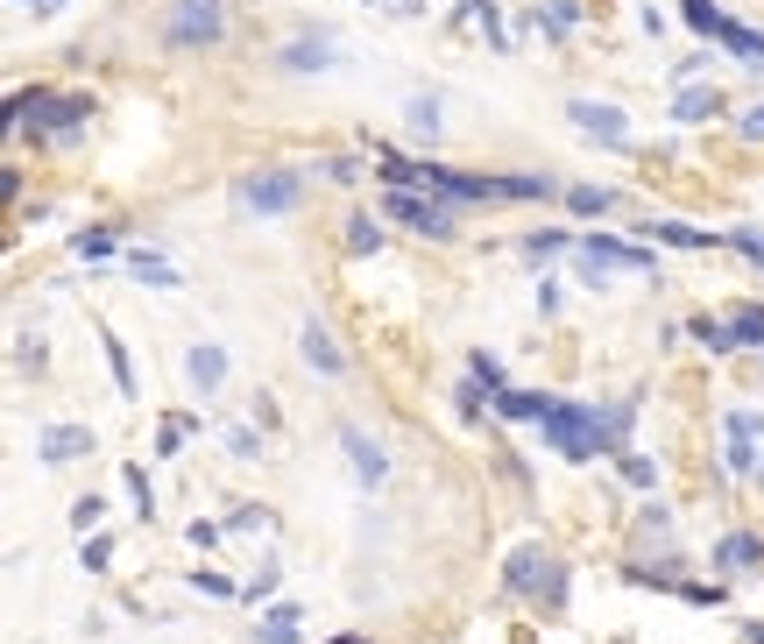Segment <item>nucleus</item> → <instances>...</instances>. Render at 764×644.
<instances>
[{"mask_svg": "<svg viewBox=\"0 0 764 644\" xmlns=\"http://www.w3.org/2000/svg\"><path fill=\"white\" fill-rule=\"evenodd\" d=\"M93 93H57V85H22L8 93V134H36L43 149H79L93 128Z\"/></svg>", "mask_w": 764, "mask_h": 644, "instance_id": "obj_1", "label": "nucleus"}, {"mask_svg": "<svg viewBox=\"0 0 764 644\" xmlns=\"http://www.w3.org/2000/svg\"><path fill=\"white\" fill-rule=\"evenodd\" d=\"M538 440H545V454L574 460V468L616 454V440H609V425H602V403H580V397H560V403H552V411L538 418Z\"/></svg>", "mask_w": 764, "mask_h": 644, "instance_id": "obj_2", "label": "nucleus"}, {"mask_svg": "<svg viewBox=\"0 0 764 644\" xmlns=\"http://www.w3.org/2000/svg\"><path fill=\"white\" fill-rule=\"evenodd\" d=\"M574 269H580V283H588V291H602L609 277H658V242H623V234H580L574 242Z\"/></svg>", "mask_w": 764, "mask_h": 644, "instance_id": "obj_3", "label": "nucleus"}, {"mask_svg": "<svg viewBox=\"0 0 764 644\" xmlns=\"http://www.w3.org/2000/svg\"><path fill=\"white\" fill-rule=\"evenodd\" d=\"M297 206H305V171H291V163H255L234 177V213L248 220H283Z\"/></svg>", "mask_w": 764, "mask_h": 644, "instance_id": "obj_4", "label": "nucleus"}, {"mask_svg": "<svg viewBox=\"0 0 764 644\" xmlns=\"http://www.w3.org/2000/svg\"><path fill=\"white\" fill-rule=\"evenodd\" d=\"M383 220L425 234V242H454L460 234V206L439 199V191H383Z\"/></svg>", "mask_w": 764, "mask_h": 644, "instance_id": "obj_5", "label": "nucleus"}, {"mask_svg": "<svg viewBox=\"0 0 764 644\" xmlns=\"http://www.w3.org/2000/svg\"><path fill=\"white\" fill-rule=\"evenodd\" d=\"M227 36V0H171L163 8V50H213Z\"/></svg>", "mask_w": 764, "mask_h": 644, "instance_id": "obj_6", "label": "nucleus"}, {"mask_svg": "<svg viewBox=\"0 0 764 644\" xmlns=\"http://www.w3.org/2000/svg\"><path fill=\"white\" fill-rule=\"evenodd\" d=\"M269 65L283 71V79H312V71H333L340 65V36L333 28H305V36H291Z\"/></svg>", "mask_w": 764, "mask_h": 644, "instance_id": "obj_7", "label": "nucleus"}, {"mask_svg": "<svg viewBox=\"0 0 764 644\" xmlns=\"http://www.w3.org/2000/svg\"><path fill=\"white\" fill-rule=\"evenodd\" d=\"M566 121H574L588 142H609V149H631V114L616 99H566Z\"/></svg>", "mask_w": 764, "mask_h": 644, "instance_id": "obj_8", "label": "nucleus"}, {"mask_svg": "<svg viewBox=\"0 0 764 644\" xmlns=\"http://www.w3.org/2000/svg\"><path fill=\"white\" fill-rule=\"evenodd\" d=\"M340 446H348V468H354V482H362V489H383L389 482V454H383L376 432H362L348 418V425H340Z\"/></svg>", "mask_w": 764, "mask_h": 644, "instance_id": "obj_9", "label": "nucleus"}, {"mask_svg": "<svg viewBox=\"0 0 764 644\" xmlns=\"http://www.w3.org/2000/svg\"><path fill=\"white\" fill-rule=\"evenodd\" d=\"M708 566H715L722 581L757 574V566H764V538H757V531H722V538L708 546Z\"/></svg>", "mask_w": 764, "mask_h": 644, "instance_id": "obj_10", "label": "nucleus"}, {"mask_svg": "<svg viewBox=\"0 0 764 644\" xmlns=\"http://www.w3.org/2000/svg\"><path fill=\"white\" fill-rule=\"evenodd\" d=\"M637 234L644 242H658V248H686V256H708V248H722V227H686V220H637Z\"/></svg>", "mask_w": 764, "mask_h": 644, "instance_id": "obj_11", "label": "nucleus"}, {"mask_svg": "<svg viewBox=\"0 0 764 644\" xmlns=\"http://www.w3.org/2000/svg\"><path fill=\"white\" fill-rule=\"evenodd\" d=\"M297 354H305V368H319L326 383L348 376V354H340V340H333V326H326V319H305V326H297Z\"/></svg>", "mask_w": 764, "mask_h": 644, "instance_id": "obj_12", "label": "nucleus"}, {"mask_svg": "<svg viewBox=\"0 0 764 644\" xmlns=\"http://www.w3.org/2000/svg\"><path fill=\"white\" fill-rule=\"evenodd\" d=\"M552 403H560L552 389H524V383H503L496 397H489V411H496L503 425H538V418H545Z\"/></svg>", "mask_w": 764, "mask_h": 644, "instance_id": "obj_13", "label": "nucleus"}, {"mask_svg": "<svg viewBox=\"0 0 764 644\" xmlns=\"http://www.w3.org/2000/svg\"><path fill=\"white\" fill-rule=\"evenodd\" d=\"M36 454L50 460V468H64V460L99 454V440H93V425H36Z\"/></svg>", "mask_w": 764, "mask_h": 644, "instance_id": "obj_14", "label": "nucleus"}, {"mask_svg": "<svg viewBox=\"0 0 764 644\" xmlns=\"http://www.w3.org/2000/svg\"><path fill=\"white\" fill-rule=\"evenodd\" d=\"M545 574H552V552H545V546H517V552H509V566H503V588H509V595H531V602H538Z\"/></svg>", "mask_w": 764, "mask_h": 644, "instance_id": "obj_15", "label": "nucleus"}, {"mask_svg": "<svg viewBox=\"0 0 764 644\" xmlns=\"http://www.w3.org/2000/svg\"><path fill=\"white\" fill-rule=\"evenodd\" d=\"M185 383L199 389V397H213V389L227 383V348H220V340H191L185 348Z\"/></svg>", "mask_w": 764, "mask_h": 644, "instance_id": "obj_16", "label": "nucleus"}, {"mask_svg": "<svg viewBox=\"0 0 764 644\" xmlns=\"http://www.w3.org/2000/svg\"><path fill=\"white\" fill-rule=\"evenodd\" d=\"M715 114H729L722 85H680V93H672V121L680 128H708Z\"/></svg>", "mask_w": 764, "mask_h": 644, "instance_id": "obj_17", "label": "nucleus"}, {"mask_svg": "<svg viewBox=\"0 0 764 644\" xmlns=\"http://www.w3.org/2000/svg\"><path fill=\"white\" fill-rule=\"evenodd\" d=\"M454 22L460 28H482V36H489V50H517V36H509V28H503V14H496V0H460V8H454Z\"/></svg>", "mask_w": 764, "mask_h": 644, "instance_id": "obj_18", "label": "nucleus"}, {"mask_svg": "<svg viewBox=\"0 0 764 644\" xmlns=\"http://www.w3.org/2000/svg\"><path fill=\"white\" fill-rule=\"evenodd\" d=\"M248 637H255V644H305V609H297V602L262 609V623H255Z\"/></svg>", "mask_w": 764, "mask_h": 644, "instance_id": "obj_19", "label": "nucleus"}, {"mask_svg": "<svg viewBox=\"0 0 764 644\" xmlns=\"http://www.w3.org/2000/svg\"><path fill=\"white\" fill-rule=\"evenodd\" d=\"M580 22H588V0H545V8L531 14V28H538L545 43H566Z\"/></svg>", "mask_w": 764, "mask_h": 644, "instance_id": "obj_20", "label": "nucleus"}, {"mask_svg": "<svg viewBox=\"0 0 764 644\" xmlns=\"http://www.w3.org/2000/svg\"><path fill=\"white\" fill-rule=\"evenodd\" d=\"M503 199L509 206H545V199H560V177L552 171H503Z\"/></svg>", "mask_w": 764, "mask_h": 644, "instance_id": "obj_21", "label": "nucleus"}, {"mask_svg": "<svg viewBox=\"0 0 764 644\" xmlns=\"http://www.w3.org/2000/svg\"><path fill=\"white\" fill-rule=\"evenodd\" d=\"M128 269H134V283H149V291H185V277L171 269V256H163V248H134Z\"/></svg>", "mask_w": 764, "mask_h": 644, "instance_id": "obj_22", "label": "nucleus"}, {"mask_svg": "<svg viewBox=\"0 0 764 644\" xmlns=\"http://www.w3.org/2000/svg\"><path fill=\"white\" fill-rule=\"evenodd\" d=\"M560 199H566V213H574V220H609V213H616V191H609V185H566L560 191Z\"/></svg>", "mask_w": 764, "mask_h": 644, "instance_id": "obj_23", "label": "nucleus"}, {"mask_svg": "<svg viewBox=\"0 0 764 644\" xmlns=\"http://www.w3.org/2000/svg\"><path fill=\"white\" fill-rule=\"evenodd\" d=\"M715 43H722V50H729V57H737V65H743V71H764V28H743V22H722V36H715Z\"/></svg>", "mask_w": 764, "mask_h": 644, "instance_id": "obj_24", "label": "nucleus"}, {"mask_svg": "<svg viewBox=\"0 0 764 644\" xmlns=\"http://www.w3.org/2000/svg\"><path fill=\"white\" fill-rule=\"evenodd\" d=\"M403 128H411L418 142H439V128H446L439 93H411V99H403Z\"/></svg>", "mask_w": 764, "mask_h": 644, "instance_id": "obj_25", "label": "nucleus"}, {"mask_svg": "<svg viewBox=\"0 0 764 644\" xmlns=\"http://www.w3.org/2000/svg\"><path fill=\"white\" fill-rule=\"evenodd\" d=\"M686 333H694L708 354H737V348H743V340H737V326H729V319H715V312H694V319H686Z\"/></svg>", "mask_w": 764, "mask_h": 644, "instance_id": "obj_26", "label": "nucleus"}, {"mask_svg": "<svg viewBox=\"0 0 764 644\" xmlns=\"http://www.w3.org/2000/svg\"><path fill=\"white\" fill-rule=\"evenodd\" d=\"M312 171H319L326 185H362V177L376 171V156H348V149H333V156H319Z\"/></svg>", "mask_w": 764, "mask_h": 644, "instance_id": "obj_27", "label": "nucleus"}, {"mask_svg": "<svg viewBox=\"0 0 764 644\" xmlns=\"http://www.w3.org/2000/svg\"><path fill=\"white\" fill-rule=\"evenodd\" d=\"M340 248H348L354 262L376 256V248H383V220H376V213H348V234H340Z\"/></svg>", "mask_w": 764, "mask_h": 644, "instance_id": "obj_28", "label": "nucleus"}, {"mask_svg": "<svg viewBox=\"0 0 764 644\" xmlns=\"http://www.w3.org/2000/svg\"><path fill=\"white\" fill-rule=\"evenodd\" d=\"M114 248H121V234H114V227H79V234H71V256H79V262H107Z\"/></svg>", "mask_w": 764, "mask_h": 644, "instance_id": "obj_29", "label": "nucleus"}, {"mask_svg": "<svg viewBox=\"0 0 764 644\" xmlns=\"http://www.w3.org/2000/svg\"><path fill=\"white\" fill-rule=\"evenodd\" d=\"M680 14H686V28H694L701 43H715V36H722V22H729V14L708 8V0H680Z\"/></svg>", "mask_w": 764, "mask_h": 644, "instance_id": "obj_30", "label": "nucleus"}, {"mask_svg": "<svg viewBox=\"0 0 764 644\" xmlns=\"http://www.w3.org/2000/svg\"><path fill=\"white\" fill-rule=\"evenodd\" d=\"M524 256H531V262H545V256H566V248H574V234H566V227H538V234H524Z\"/></svg>", "mask_w": 764, "mask_h": 644, "instance_id": "obj_31", "label": "nucleus"}, {"mask_svg": "<svg viewBox=\"0 0 764 644\" xmlns=\"http://www.w3.org/2000/svg\"><path fill=\"white\" fill-rule=\"evenodd\" d=\"M185 588H191V595H220V602H234V595H242V581L213 574V566H191V574H185Z\"/></svg>", "mask_w": 764, "mask_h": 644, "instance_id": "obj_32", "label": "nucleus"}, {"mask_svg": "<svg viewBox=\"0 0 764 644\" xmlns=\"http://www.w3.org/2000/svg\"><path fill=\"white\" fill-rule=\"evenodd\" d=\"M468 376H474V383H482V389H489V397H496V389L509 383V376H503V354H489V348H474V354H468Z\"/></svg>", "mask_w": 764, "mask_h": 644, "instance_id": "obj_33", "label": "nucleus"}, {"mask_svg": "<svg viewBox=\"0 0 764 644\" xmlns=\"http://www.w3.org/2000/svg\"><path fill=\"white\" fill-rule=\"evenodd\" d=\"M609 460H616V475H623V482H631V489H651V482H658V468H651V460L637 454V446H623V454H609Z\"/></svg>", "mask_w": 764, "mask_h": 644, "instance_id": "obj_34", "label": "nucleus"}, {"mask_svg": "<svg viewBox=\"0 0 764 644\" xmlns=\"http://www.w3.org/2000/svg\"><path fill=\"white\" fill-rule=\"evenodd\" d=\"M729 326L743 348H764V305H729Z\"/></svg>", "mask_w": 764, "mask_h": 644, "instance_id": "obj_35", "label": "nucleus"}, {"mask_svg": "<svg viewBox=\"0 0 764 644\" xmlns=\"http://www.w3.org/2000/svg\"><path fill=\"white\" fill-rule=\"evenodd\" d=\"M121 482H128V496H134V517H156V489H149V475L142 468H134V460H128V468H121Z\"/></svg>", "mask_w": 764, "mask_h": 644, "instance_id": "obj_36", "label": "nucleus"}, {"mask_svg": "<svg viewBox=\"0 0 764 644\" xmlns=\"http://www.w3.org/2000/svg\"><path fill=\"white\" fill-rule=\"evenodd\" d=\"M99 517H107V496H99V489L71 503V531H79V538H93V531H99Z\"/></svg>", "mask_w": 764, "mask_h": 644, "instance_id": "obj_37", "label": "nucleus"}, {"mask_svg": "<svg viewBox=\"0 0 764 644\" xmlns=\"http://www.w3.org/2000/svg\"><path fill=\"white\" fill-rule=\"evenodd\" d=\"M277 581H283V566L262 560V566H255V574L242 581V602H269V595H277Z\"/></svg>", "mask_w": 764, "mask_h": 644, "instance_id": "obj_38", "label": "nucleus"}, {"mask_svg": "<svg viewBox=\"0 0 764 644\" xmlns=\"http://www.w3.org/2000/svg\"><path fill=\"white\" fill-rule=\"evenodd\" d=\"M107 560H114V531H93L79 546V566H85V574H107Z\"/></svg>", "mask_w": 764, "mask_h": 644, "instance_id": "obj_39", "label": "nucleus"}, {"mask_svg": "<svg viewBox=\"0 0 764 644\" xmlns=\"http://www.w3.org/2000/svg\"><path fill=\"white\" fill-rule=\"evenodd\" d=\"M722 248H737V256H751L764 269V227H722Z\"/></svg>", "mask_w": 764, "mask_h": 644, "instance_id": "obj_40", "label": "nucleus"}, {"mask_svg": "<svg viewBox=\"0 0 764 644\" xmlns=\"http://www.w3.org/2000/svg\"><path fill=\"white\" fill-rule=\"evenodd\" d=\"M722 468H729V475H757V468H764V460H757V440H737V432H729Z\"/></svg>", "mask_w": 764, "mask_h": 644, "instance_id": "obj_41", "label": "nucleus"}, {"mask_svg": "<svg viewBox=\"0 0 764 644\" xmlns=\"http://www.w3.org/2000/svg\"><path fill=\"white\" fill-rule=\"evenodd\" d=\"M107 368H114V389H121V397H134V362H128V348H121L114 333H107Z\"/></svg>", "mask_w": 764, "mask_h": 644, "instance_id": "obj_42", "label": "nucleus"}, {"mask_svg": "<svg viewBox=\"0 0 764 644\" xmlns=\"http://www.w3.org/2000/svg\"><path fill=\"white\" fill-rule=\"evenodd\" d=\"M227 454H234V460H262V454H269V446H262V440H255V432H248V425H227Z\"/></svg>", "mask_w": 764, "mask_h": 644, "instance_id": "obj_43", "label": "nucleus"}, {"mask_svg": "<svg viewBox=\"0 0 764 644\" xmlns=\"http://www.w3.org/2000/svg\"><path fill=\"white\" fill-rule=\"evenodd\" d=\"M722 432H737V440H764V411H722Z\"/></svg>", "mask_w": 764, "mask_h": 644, "instance_id": "obj_44", "label": "nucleus"}, {"mask_svg": "<svg viewBox=\"0 0 764 644\" xmlns=\"http://www.w3.org/2000/svg\"><path fill=\"white\" fill-rule=\"evenodd\" d=\"M227 531H269V511L262 503H242V511L227 517Z\"/></svg>", "mask_w": 764, "mask_h": 644, "instance_id": "obj_45", "label": "nucleus"}, {"mask_svg": "<svg viewBox=\"0 0 764 644\" xmlns=\"http://www.w3.org/2000/svg\"><path fill=\"white\" fill-rule=\"evenodd\" d=\"M737 142H764V99H757V107H743V114H737Z\"/></svg>", "mask_w": 764, "mask_h": 644, "instance_id": "obj_46", "label": "nucleus"}, {"mask_svg": "<svg viewBox=\"0 0 764 644\" xmlns=\"http://www.w3.org/2000/svg\"><path fill=\"white\" fill-rule=\"evenodd\" d=\"M701 71H708V50H694V57H680V65H672V85H694Z\"/></svg>", "mask_w": 764, "mask_h": 644, "instance_id": "obj_47", "label": "nucleus"}, {"mask_svg": "<svg viewBox=\"0 0 764 644\" xmlns=\"http://www.w3.org/2000/svg\"><path fill=\"white\" fill-rule=\"evenodd\" d=\"M637 517H644V531H672V511H666V503H658V496H651V503H644V511H637Z\"/></svg>", "mask_w": 764, "mask_h": 644, "instance_id": "obj_48", "label": "nucleus"}, {"mask_svg": "<svg viewBox=\"0 0 764 644\" xmlns=\"http://www.w3.org/2000/svg\"><path fill=\"white\" fill-rule=\"evenodd\" d=\"M220 531H227V524H205V517H199V524H185L191 546H220Z\"/></svg>", "mask_w": 764, "mask_h": 644, "instance_id": "obj_49", "label": "nucleus"}, {"mask_svg": "<svg viewBox=\"0 0 764 644\" xmlns=\"http://www.w3.org/2000/svg\"><path fill=\"white\" fill-rule=\"evenodd\" d=\"M538 312H545V319L560 312V277H538Z\"/></svg>", "mask_w": 764, "mask_h": 644, "instance_id": "obj_50", "label": "nucleus"}, {"mask_svg": "<svg viewBox=\"0 0 764 644\" xmlns=\"http://www.w3.org/2000/svg\"><path fill=\"white\" fill-rule=\"evenodd\" d=\"M28 14H36V22H50V14H64V0H36Z\"/></svg>", "mask_w": 764, "mask_h": 644, "instance_id": "obj_51", "label": "nucleus"}, {"mask_svg": "<svg viewBox=\"0 0 764 644\" xmlns=\"http://www.w3.org/2000/svg\"><path fill=\"white\" fill-rule=\"evenodd\" d=\"M326 644H376V637H362V631H340V637H326Z\"/></svg>", "mask_w": 764, "mask_h": 644, "instance_id": "obj_52", "label": "nucleus"}, {"mask_svg": "<svg viewBox=\"0 0 764 644\" xmlns=\"http://www.w3.org/2000/svg\"><path fill=\"white\" fill-rule=\"evenodd\" d=\"M389 14H425V0H397V8H389Z\"/></svg>", "mask_w": 764, "mask_h": 644, "instance_id": "obj_53", "label": "nucleus"}, {"mask_svg": "<svg viewBox=\"0 0 764 644\" xmlns=\"http://www.w3.org/2000/svg\"><path fill=\"white\" fill-rule=\"evenodd\" d=\"M751 644H764V623H751Z\"/></svg>", "mask_w": 764, "mask_h": 644, "instance_id": "obj_54", "label": "nucleus"}, {"mask_svg": "<svg viewBox=\"0 0 764 644\" xmlns=\"http://www.w3.org/2000/svg\"><path fill=\"white\" fill-rule=\"evenodd\" d=\"M362 8H397V0H362Z\"/></svg>", "mask_w": 764, "mask_h": 644, "instance_id": "obj_55", "label": "nucleus"}, {"mask_svg": "<svg viewBox=\"0 0 764 644\" xmlns=\"http://www.w3.org/2000/svg\"><path fill=\"white\" fill-rule=\"evenodd\" d=\"M14 8H36V0H14Z\"/></svg>", "mask_w": 764, "mask_h": 644, "instance_id": "obj_56", "label": "nucleus"}]
</instances>
